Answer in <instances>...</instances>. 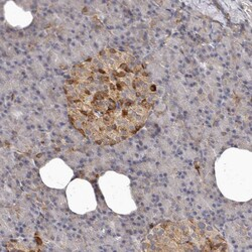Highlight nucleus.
Returning a JSON list of instances; mask_svg holds the SVG:
<instances>
[{
	"mask_svg": "<svg viewBox=\"0 0 252 252\" xmlns=\"http://www.w3.org/2000/svg\"><path fill=\"white\" fill-rule=\"evenodd\" d=\"M68 99L80 130L97 142L116 143L136 132L148 118L151 86L131 56L109 52L75 69Z\"/></svg>",
	"mask_w": 252,
	"mask_h": 252,
	"instance_id": "nucleus-1",
	"label": "nucleus"
}]
</instances>
